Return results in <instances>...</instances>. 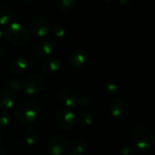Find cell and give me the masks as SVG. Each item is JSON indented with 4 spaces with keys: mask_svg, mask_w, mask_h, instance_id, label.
Masks as SVG:
<instances>
[{
    "mask_svg": "<svg viewBox=\"0 0 155 155\" xmlns=\"http://www.w3.org/2000/svg\"><path fill=\"white\" fill-rule=\"evenodd\" d=\"M2 37H3V30H2V27L0 25V40L2 39Z\"/></svg>",
    "mask_w": 155,
    "mask_h": 155,
    "instance_id": "cell-29",
    "label": "cell"
},
{
    "mask_svg": "<svg viewBox=\"0 0 155 155\" xmlns=\"http://www.w3.org/2000/svg\"><path fill=\"white\" fill-rule=\"evenodd\" d=\"M21 2L25 4H31V3H34L35 0H21Z\"/></svg>",
    "mask_w": 155,
    "mask_h": 155,
    "instance_id": "cell-27",
    "label": "cell"
},
{
    "mask_svg": "<svg viewBox=\"0 0 155 155\" xmlns=\"http://www.w3.org/2000/svg\"><path fill=\"white\" fill-rule=\"evenodd\" d=\"M34 155H36V154H34Z\"/></svg>",
    "mask_w": 155,
    "mask_h": 155,
    "instance_id": "cell-31",
    "label": "cell"
},
{
    "mask_svg": "<svg viewBox=\"0 0 155 155\" xmlns=\"http://www.w3.org/2000/svg\"><path fill=\"white\" fill-rule=\"evenodd\" d=\"M110 114L118 120H122L125 118L127 115V106L125 103L119 97L114 98L108 105Z\"/></svg>",
    "mask_w": 155,
    "mask_h": 155,
    "instance_id": "cell-10",
    "label": "cell"
},
{
    "mask_svg": "<svg viewBox=\"0 0 155 155\" xmlns=\"http://www.w3.org/2000/svg\"><path fill=\"white\" fill-rule=\"evenodd\" d=\"M2 140H3V134H2V132L0 130V143H2Z\"/></svg>",
    "mask_w": 155,
    "mask_h": 155,
    "instance_id": "cell-30",
    "label": "cell"
},
{
    "mask_svg": "<svg viewBox=\"0 0 155 155\" xmlns=\"http://www.w3.org/2000/svg\"><path fill=\"white\" fill-rule=\"evenodd\" d=\"M87 150V143L82 139H78L70 143L68 155H84Z\"/></svg>",
    "mask_w": 155,
    "mask_h": 155,
    "instance_id": "cell-16",
    "label": "cell"
},
{
    "mask_svg": "<svg viewBox=\"0 0 155 155\" xmlns=\"http://www.w3.org/2000/svg\"><path fill=\"white\" fill-rule=\"evenodd\" d=\"M13 17V11L5 4H0V25H7Z\"/></svg>",
    "mask_w": 155,
    "mask_h": 155,
    "instance_id": "cell-17",
    "label": "cell"
},
{
    "mask_svg": "<svg viewBox=\"0 0 155 155\" xmlns=\"http://www.w3.org/2000/svg\"><path fill=\"white\" fill-rule=\"evenodd\" d=\"M30 30L32 35L36 37H45L50 32L48 21L44 17H35L30 23Z\"/></svg>",
    "mask_w": 155,
    "mask_h": 155,
    "instance_id": "cell-9",
    "label": "cell"
},
{
    "mask_svg": "<svg viewBox=\"0 0 155 155\" xmlns=\"http://www.w3.org/2000/svg\"><path fill=\"white\" fill-rule=\"evenodd\" d=\"M78 93L71 87H64L59 94V98L61 103L64 104V108L73 109L78 104L79 102Z\"/></svg>",
    "mask_w": 155,
    "mask_h": 155,
    "instance_id": "cell-7",
    "label": "cell"
},
{
    "mask_svg": "<svg viewBox=\"0 0 155 155\" xmlns=\"http://www.w3.org/2000/svg\"><path fill=\"white\" fill-rule=\"evenodd\" d=\"M5 54V48L4 46L0 44V58H2Z\"/></svg>",
    "mask_w": 155,
    "mask_h": 155,
    "instance_id": "cell-26",
    "label": "cell"
},
{
    "mask_svg": "<svg viewBox=\"0 0 155 155\" xmlns=\"http://www.w3.org/2000/svg\"><path fill=\"white\" fill-rule=\"evenodd\" d=\"M43 107L40 103L35 100H27L21 102L15 107L16 118L24 124L35 123L40 116Z\"/></svg>",
    "mask_w": 155,
    "mask_h": 155,
    "instance_id": "cell-2",
    "label": "cell"
},
{
    "mask_svg": "<svg viewBox=\"0 0 155 155\" xmlns=\"http://www.w3.org/2000/svg\"><path fill=\"white\" fill-rule=\"evenodd\" d=\"M78 104L82 106H84V107H87V106H90L94 104V100L91 96L87 95V94H83L82 96L79 97V102Z\"/></svg>",
    "mask_w": 155,
    "mask_h": 155,
    "instance_id": "cell-24",
    "label": "cell"
},
{
    "mask_svg": "<svg viewBox=\"0 0 155 155\" xmlns=\"http://www.w3.org/2000/svg\"><path fill=\"white\" fill-rule=\"evenodd\" d=\"M70 142L62 135L52 137L47 144V150L51 155H68Z\"/></svg>",
    "mask_w": 155,
    "mask_h": 155,
    "instance_id": "cell-6",
    "label": "cell"
},
{
    "mask_svg": "<svg viewBox=\"0 0 155 155\" xmlns=\"http://www.w3.org/2000/svg\"><path fill=\"white\" fill-rule=\"evenodd\" d=\"M135 149L132 145H124L121 148L119 155H135Z\"/></svg>",
    "mask_w": 155,
    "mask_h": 155,
    "instance_id": "cell-25",
    "label": "cell"
},
{
    "mask_svg": "<svg viewBox=\"0 0 155 155\" xmlns=\"http://www.w3.org/2000/svg\"><path fill=\"white\" fill-rule=\"evenodd\" d=\"M130 140L132 146L140 153H148L154 145V136L152 131L142 124H137L132 128Z\"/></svg>",
    "mask_w": 155,
    "mask_h": 155,
    "instance_id": "cell-1",
    "label": "cell"
},
{
    "mask_svg": "<svg viewBox=\"0 0 155 155\" xmlns=\"http://www.w3.org/2000/svg\"><path fill=\"white\" fill-rule=\"evenodd\" d=\"M16 104V94L11 91L0 94V108L5 110L13 109Z\"/></svg>",
    "mask_w": 155,
    "mask_h": 155,
    "instance_id": "cell-14",
    "label": "cell"
},
{
    "mask_svg": "<svg viewBox=\"0 0 155 155\" xmlns=\"http://www.w3.org/2000/svg\"><path fill=\"white\" fill-rule=\"evenodd\" d=\"M5 37L13 45H24L30 40V32L23 24L12 22L7 25L5 30Z\"/></svg>",
    "mask_w": 155,
    "mask_h": 155,
    "instance_id": "cell-3",
    "label": "cell"
},
{
    "mask_svg": "<svg viewBox=\"0 0 155 155\" xmlns=\"http://www.w3.org/2000/svg\"><path fill=\"white\" fill-rule=\"evenodd\" d=\"M119 2H120L121 4H126V5L130 4V0H120Z\"/></svg>",
    "mask_w": 155,
    "mask_h": 155,
    "instance_id": "cell-28",
    "label": "cell"
},
{
    "mask_svg": "<svg viewBox=\"0 0 155 155\" xmlns=\"http://www.w3.org/2000/svg\"><path fill=\"white\" fill-rule=\"evenodd\" d=\"M45 87V80L39 74H32L23 81L22 91L28 95H38Z\"/></svg>",
    "mask_w": 155,
    "mask_h": 155,
    "instance_id": "cell-4",
    "label": "cell"
},
{
    "mask_svg": "<svg viewBox=\"0 0 155 155\" xmlns=\"http://www.w3.org/2000/svg\"><path fill=\"white\" fill-rule=\"evenodd\" d=\"M69 64L74 68H82L89 61V55L86 51L83 49L74 50L69 55Z\"/></svg>",
    "mask_w": 155,
    "mask_h": 155,
    "instance_id": "cell-11",
    "label": "cell"
},
{
    "mask_svg": "<svg viewBox=\"0 0 155 155\" xmlns=\"http://www.w3.org/2000/svg\"><path fill=\"white\" fill-rule=\"evenodd\" d=\"M76 123V114L73 109L64 108L54 117V125L61 131L71 130Z\"/></svg>",
    "mask_w": 155,
    "mask_h": 155,
    "instance_id": "cell-5",
    "label": "cell"
},
{
    "mask_svg": "<svg viewBox=\"0 0 155 155\" xmlns=\"http://www.w3.org/2000/svg\"><path fill=\"white\" fill-rule=\"evenodd\" d=\"M24 141L28 146H35L40 141V134L35 127H28L24 133Z\"/></svg>",
    "mask_w": 155,
    "mask_h": 155,
    "instance_id": "cell-15",
    "label": "cell"
},
{
    "mask_svg": "<svg viewBox=\"0 0 155 155\" xmlns=\"http://www.w3.org/2000/svg\"><path fill=\"white\" fill-rule=\"evenodd\" d=\"M52 34L54 37L56 38H64L67 35V30L66 28L62 25H54L52 28H51Z\"/></svg>",
    "mask_w": 155,
    "mask_h": 155,
    "instance_id": "cell-21",
    "label": "cell"
},
{
    "mask_svg": "<svg viewBox=\"0 0 155 155\" xmlns=\"http://www.w3.org/2000/svg\"><path fill=\"white\" fill-rule=\"evenodd\" d=\"M54 43L48 39L35 42L32 46V54L36 58L48 57L54 50Z\"/></svg>",
    "mask_w": 155,
    "mask_h": 155,
    "instance_id": "cell-8",
    "label": "cell"
},
{
    "mask_svg": "<svg viewBox=\"0 0 155 155\" xmlns=\"http://www.w3.org/2000/svg\"><path fill=\"white\" fill-rule=\"evenodd\" d=\"M12 123V117L10 114H8L5 111L1 110L0 111V126H8Z\"/></svg>",
    "mask_w": 155,
    "mask_h": 155,
    "instance_id": "cell-23",
    "label": "cell"
},
{
    "mask_svg": "<svg viewBox=\"0 0 155 155\" xmlns=\"http://www.w3.org/2000/svg\"><path fill=\"white\" fill-rule=\"evenodd\" d=\"M31 67V63L25 57H17L9 64V72L13 74H22Z\"/></svg>",
    "mask_w": 155,
    "mask_h": 155,
    "instance_id": "cell-13",
    "label": "cell"
},
{
    "mask_svg": "<svg viewBox=\"0 0 155 155\" xmlns=\"http://www.w3.org/2000/svg\"><path fill=\"white\" fill-rule=\"evenodd\" d=\"M61 68H62V61L55 56L46 57L41 64V70L47 74H56L61 70Z\"/></svg>",
    "mask_w": 155,
    "mask_h": 155,
    "instance_id": "cell-12",
    "label": "cell"
},
{
    "mask_svg": "<svg viewBox=\"0 0 155 155\" xmlns=\"http://www.w3.org/2000/svg\"><path fill=\"white\" fill-rule=\"evenodd\" d=\"M55 5L62 11H69L74 8L77 5L76 0H55Z\"/></svg>",
    "mask_w": 155,
    "mask_h": 155,
    "instance_id": "cell-18",
    "label": "cell"
},
{
    "mask_svg": "<svg viewBox=\"0 0 155 155\" xmlns=\"http://www.w3.org/2000/svg\"><path fill=\"white\" fill-rule=\"evenodd\" d=\"M104 90L107 95H115L119 93V86L115 82L107 81L104 83Z\"/></svg>",
    "mask_w": 155,
    "mask_h": 155,
    "instance_id": "cell-20",
    "label": "cell"
},
{
    "mask_svg": "<svg viewBox=\"0 0 155 155\" xmlns=\"http://www.w3.org/2000/svg\"><path fill=\"white\" fill-rule=\"evenodd\" d=\"M94 123V115L89 112H83L79 116V124L83 126H90Z\"/></svg>",
    "mask_w": 155,
    "mask_h": 155,
    "instance_id": "cell-19",
    "label": "cell"
},
{
    "mask_svg": "<svg viewBox=\"0 0 155 155\" xmlns=\"http://www.w3.org/2000/svg\"><path fill=\"white\" fill-rule=\"evenodd\" d=\"M22 84H23V81L21 79H18V78L11 79L8 83L10 91L15 93V94L22 91Z\"/></svg>",
    "mask_w": 155,
    "mask_h": 155,
    "instance_id": "cell-22",
    "label": "cell"
}]
</instances>
